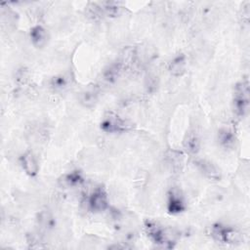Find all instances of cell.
<instances>
[{
  "label": "cell",
  "instance_id": "16",
  "mask_svg": "<svg viewBox=\"0 0 250 250\" xmlns=\"http://www.w3.org/2000/svg\"><path fill=\"white\" fill-rule=\"evenodd\" d=\"M69 84V78L68 76L64 74H60L51 79L50 85L51 87L56 91H62L68 87Z\"/></svg>",
  "mask_w": 250,
  "mask_h": 250
},
{
  "label": "cell",
  "instance_id": "13",
  "mask_svg": "<svg viewBox=\"0 0 250 250\" xmlns=\"http://www.w3.org/2000/svg\"><path fill=\"white\" fill-rule=\"evenodd\" d=\"M84 179L79 171H72L63 175L60 180V185L63 188H74L80 186Z\"/></svg>",
  "mask_w": 250,
  "mask_h": 250
},
{
  "label": "cell",
  "instance_id": "4",
  "mask_svg": "<svg viewBox=\"0 0 250 250\" xmlns=\"http://www.w3.org/2000/svg\"><path fill=\"white\" fill-rule=\"evenodd\" d=\"M131 124L115 113L106 114L101 122V129L105 133H123L131 129Z\"/></svg>",
  "mask_w": 250,
  "mask_h": 250
},
{
  "label": "cell",
  "instance_id": "14",
  "mask_svg": "<svg viewBox=\"0 0 250 250\" xmlns=\"http://www.w3.org/2000/svg\"><path fill=\"white\" fill-rule=\"evenodd\" d=\"M124 66L122 63L118 61L116 62L111 63L110 65L107 66V68L104 72V77L107 82H114L116 79L120 76Z\"/></svg>",
  "mask_w": 250,
  "mask_h": 250
},
{
  "label": "cell",
  "instance_id": "5",
  "mask_svg": "<svg viewBox=\"0 0 250 250\" xmlns=\"http://www.w3.org/2000/svg\"><path fill=\"white\" fill-rule=\"evenodd\" d=\"M108 199L107 194L103 187L96 188L90 194L88 199V206L92 212H103L107 208Z\"/></svg>",
  "mask_w": 250,
  "mask_h": 250
},
{
  "label": "cell",
  "instance_id": "1",
  "mask_svg": "<svg viewBox=\"0 0 250 250\" xmlns=\"http://www.w3.org/2000/svg\"><path fill=\"white\" fill-rule=\"evenodd\" d=\"M249 82L247 80H242L235 85L232 107L234 113L238 117H243L249 106Z\"/></svg>",
  "mask_w": 250,
  "mask_h": 250
},
{
  "label": "cell",
  "instance_id": "12",
  "mask_svg": "<svg viewBox=\"0 0 250 250\" xmlns=\"http://www.w3.org/2000/svg\"><path fill=\"white\" fill-rule=\"evenodd\" d=\"M183 146L187 152L190 154L197 153L200 147V140L198 135L194 131H188L184 138Z\"/></svg>",
  "mask_w": 250,
  "mask_h": 250
},
{
  "label": "cell",
  "instance_id": "9",
  "mask_svg": "<svg viewBox=\"0 0 250 250\" xmlns=\"http://www.w3.org/2000/svg\"><path fill=\"white\" fill-rule=\"evenodd\" d=\"M31 43L36 48H42L48 41V32L41 25H35L30 29L29 32Z\"/></svg>",
  "mask_w": 250,
  "mask_h": 250
},
{
  "label": "cell",
  "instance_id": "7",
  "mask_svg": "<svg viewBox=\"0 0 250 250\" xmlns=\"http://www.w3.org/2000/svg\"><path fill=\"white\" fill-rule=\"evenodd\" d=\"M20 162L21 164L22 169L24 170V172L30 176V177H34L37 175L38 173V163L36 160V157L34 156V154L31 151H25L21 157H20Z\"/></svg>",
  "mask_w": 250,
  "mask_h": 250
},
{
  "label": "cell",
  "instance_id": "2",
  "mask_svg": "<svg viewBox=\"0 0 250 250\" xmlns=\"http://www.w3.org/2000/svg\"><path fill=\"white\" fill-rule=\"evenodd\" d=\"M210 234L214 240L226 244H237L241 242L242 235L235 229L222 224H215L211 227Z\"/></svg>",
  "mask_w": 250,
  "mask_h": 250
},
{
  "label": "cell",
  "instance_id": "3",
  "mask_svg": "<svg viewBox=\"0 0 250 250\" xmlns=\"http://www.w3.org/2000/svg\"><path fill=\"white\" fill-rule=\"evenodd\" d=\"M145 230L151 241L161 247L172 248V240L165 231V229L157 223L152 221H146L145 223Z\"/></svg>",
  "mask_w": 250,
  "mask_h": 250
},
{
  "label": "cell",
  "instance_id": "6",
  "mask_svg": "<svg viewBox=\"0 0 250 250\" xmlns=\"http://www.w3.org/2000/svg\"><path fill=\"white\" fill-rule=\"evenodd\" d=\"M167 209L171 214L182 213L186 209V203L182 192L174 188L168 192L167 199Z\"/></svg>",
  "mask_w": 250,
  "mask_h": 250
},
{
  "label": "cell",
  "instance_id": "8",
  "mask_svg": "<svg viewBox=\"0 0 250 250\" xmlns=\"http://www.w3.org/2000/svg\"><path fill=\"white\" fill-rule=\"evenodd\" d=\"M195 165L205 177L216 181L221 178V173L219 169L212 162L206 159H198L195 161Z\"/></svg>",
  "mask_w": 250,
  "mask_h": 250
},
{
  "label": "cell",
  "instance_id": "15",
  "mask_svg": "<svg viewBox=\"0 0 250 250\" xmlns=\"http://www.w3.org/2000/svg\"><path fill=\"white\" fill-rule=\"evenodd\" d=\"M218 140L220 145L223 146L224 147H230L233 146L235 142V136L231 129L225 127L219 130Z\"/></svg>",
  "mask_w": 250,
  "mask_h": 250
},
{
  "label": "cell",
  "instance_id": "11",
  "mask_svg": "<svg viewBox=\"0 0 250 250\" xmlns=\"http://www.w3.org/2000/svg\"><path fill=\"white\" fill-rule=\"evenodd\" d=\"M186 56L184 54H179L169 62L168 70L174 76H182L186 72Z\"/></svg>",
  "mask_w": 250,
  "mask_h": 250
},
{
  "label": "cell",
  "instance_id": "10",
  "mask_svg": "<svg viewBox=\"0 0 250 250\" xmlns=\"http://www.w3.org/2000/svg\"><path fill=\"white\" fill-rule=\"evenodd\" d=\"M99 98V91L96 86H89L84 89L79 96V101L82 105L86 107L93 106Z\"/></svg>",
  "mask_w": 250,
  "mask_h": 250
}]
</instances>
